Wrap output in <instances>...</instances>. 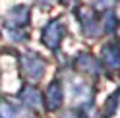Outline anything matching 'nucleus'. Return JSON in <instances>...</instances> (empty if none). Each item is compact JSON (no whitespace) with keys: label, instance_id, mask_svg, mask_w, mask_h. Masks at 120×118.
Segmentation results:
<instances>
[{"label":"nucleus","instance_id":"nucleus-1","mask_svg":"<svg viewBox=\"0 0 120 118\" xmlns=\"http://www.w3.org/2000/svg\"><path fill=\"white\" fill-rule=\"evenodd\" d=\"M21 66H23V74L27 77L37 79L43 74V62L37 56H21Z\"/></svg>","mask_w":120,"mask_h":118},{"label":"nucleus","instance_id":"nucleus-2","mask_svg":"<svg viewBox=\"0 0 120 118\" xmlns=\"http://www.w3.org/2000/svg\"><path fill=\"white\" fill-rule=\"evenodd\" d=\"M27 21V10L25 8H14L8 16H6V23L8 25H23Z\"/></svg>","mask_w":120,"mask_h":118},{"label":"nucleus","instance_id":"nucleus-3","mask_svg":"<svg viewBox=\"0 0 120 118\" xmlns=\"http://www.w3.org/2000/svg\"><path fill=\"white\" fill-rule=\"evenodd\" d=\"M60 25L58 23H50L47 29H45V43H47L49 47L54 48L58 45V41H60Z\"/></svg>","mask_w":120,"mask_h":118},{"label":"nucleus","instance_id":"nucleus-4","mask_svg":"<svg viewBox=\"0 0 120 118\" xmlns=\"http://www.w3.org/2000/svg\"><path fill=\"white\" fill-rule=\"evenodd\" d=\"M0 118H19L18 108L6 101H0Z\"/></svg>","mask_w":120,"mask_h":118},{"label":"nucleus","instance_id":"nucleus-5","mask_svg":"<svg viewBox=\"0 0 120 118\" xmlns=\"http://www.w3.org/2000/svg\"><path fill=\"white\" fill-rule=\"evenodd\" d=\"M21 99L25 103H29V105H37V103H39V93H37L33 87H25V89L21 91Z\"/></svg>","mask_w":120,"mask_h":118},{"label":"nucleus","instance_id":"nucleus-6","mask_svg":"<svg viewBox=\"0 0 120 118\" xmlns=\"http://www.w3.org/2000/svg\"><path fill=\"white\" fill-rule=\"evenodd\" d=\"M49 97H50V103H49V107L50 108H56L60 105V89L56 85H52L50 87V91H49Z\"/></svg>","mask_w":120,"mask_h":118}]
</instances>
